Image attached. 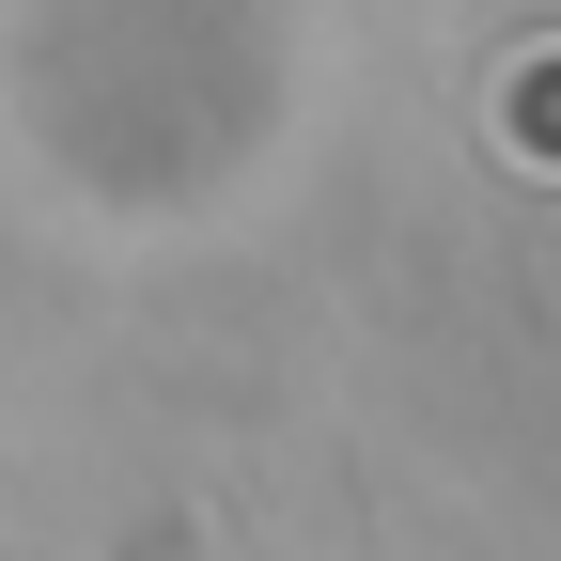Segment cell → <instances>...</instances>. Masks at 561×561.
Segmentation results:
<instances>
[{"instance_id":"1","label":"cell","mask_w":561,"mask_h":561,"mask_svg":"<svg viewBox=\"0 0 561 561\" xmlns=\"http://www.w3.org/2000/svg\"><path fill=\"white\" fill-rule=\"evenodd\" d=\"M515 110H546V157H561V79H515Z\"/></svg>"}]
</instances>
